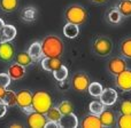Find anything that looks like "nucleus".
<instances>
[{
	"label": "nucleus",
	"mask_w": 131,
	"mask_h": 128,
	"mask_svg": "<svg viewBox=\"0 0 131 128\" xmlns=\"http://www.w3.org/2000/svg\"><path fill=\"white\" fill-rule=\"evenodd\" d=\"M43 57H61L64 52V44L60 37L48 34L40 42Z\"/></svg>",
	"instance_id": "nucleus-1"
},
{
	"label": "nucleus",
	"mask_w": 131,
	"mask_h": 128,
	"mask_svg": "<svg viewBox=\"0 0 131 128\" xmlns=\"http://www.w3.org/2000/svg\"><path fill=\"white\" fill-rule=\"evenodd\" d=\"M64 18L67 22L74 23L76 25H83L89 18V13L82 5H70L64 10Z\"/></svg>",
	"instance_id": "nucleus-2"
},
{
	"label": "nucleus",
	"mask_w": 131,
	"mask_h": 128,
	"mask_svg": "<svg viewBox=\"0 0 131 128\" xmlns=\"http://www.w3.org/2000/svg\"><path fill=\"white\" fill-rule=\"evenodd\" d=\"M53 106V101L51 95L45 90H36L32 93V108L34 111L45 115Z\"/></svg>",
	"instance_id": "nucleus-3"
},
{
	"label": "nucleus",
	"mask_w": 131,
	"mask_h": 128,
	"mask_svg": "<svg viewBox=\"0 0 131 128\" xmlns=\"http://www.w3.org/2000/svg\"><path fill=\"white\" fill-rule=\"evenodd\" d=\"M92 52L99 57H107L113 52V42L106 36H98L92 41Z\"/></svg>",
	"instance_id": "nucleus-4"
},
{
	"label": "nucleus",
	"mask_w": 131,
	"mask_h": 128,
	"mask_svg": "<svg viewBox=\"0 0 131 128\" xmlns=\"http://www.w3.org/2000/svg\"><path fill=\"white\" fill-rule=\"evenodd\" d=\"M16 105L25 113L29 115L34 111L32 108V93L28 89H22L16 93Z\"/></svg>",
	"instance_id": "nucleus-5"
},
{
	"label": "nucleus",
	"mask_w": 131,
	"mask_h": 128,
	"mask_svg": "<svg viewBox=\"0 0 131 128\" xmlns=\"http://www.w3.org/2000/svg\"><path fill=\"white\" fill-rule=\"evenodd\" d=\"M91 80L90 77H89L88 73H85L84 71H78L72 76L71 81H70V85H71V88L76 92L83 93L88 90V87L90 85Z\"/></svg>",
	"instance_id": "nucleus-6"
},
{
	"label": "nucleus",
	"mask_w": 131,
	"mask_h": 128,
	"mask_svg": "<svg viewBox=\"0 0 131 128\" xmlns=\"http://www.w3.org/2000/svg\"><path fill=\"white\" fill-rule=\"evenodd\" d=\"M128 67L124 57H113L107 62V71L113 77H116Z\"/></svg>",
	"instance_id": "nucleus-7"
},
{
	"label": "nucleus",
	"mask_w": 131,
	"mask_h": 128,
	"mask_svg": "<svg viewBox=\"0 0 131 128\" xmlns=\"http://www.w3.org/2000/svg\"><path fill=\"white\" fill-rule=\"evenodd\" d=\"M115 85L122 92H130L131 90V70L125 69L120 74L115 77Z\"/></svg>",
	"instance_id": "nucleus-8"
},
{
	"label": "nucleus",
	"mask_w": 131,
	"mask_h": 128,
	"mask_svg": "<svg viewBox=\"0 0 131 128\" xmlns=\"http://www.w3.org/2000/svg\"><path fill=\"white\" fill-rule=\"evenodd\" d=\"M47 121V118L44 113L37 112V111H32L31 113L28 115L27 118V124L31 128H44Z\"/></svg>",
	"instance_id": "nucleus-9"
},
{
	"label": "nucleus",
	"mask_w": 131,
	"mask_h": 128,
	"mask_svg": "<svg viewBox=\"0 0 131 128\" xmlns=\"http://www.w3.org/2000/svg\"><path fill=\"white\" fill-rule=\"evenodd\" d=\"M117 97H118L117 92H116L114 88L109 87V88H104V89H102L99 98L105 106H112L116 103Z\"/></svg>",
	"instance_id": "nucleus-10"
},
{
	"label": "nucleus",
	"mask_w": 131,
	"mask_h": 128,
	"mask_svg": "<svg viewBox=\"0 0 131 128\" xmlns=\"http://www.w3.org/2000/svg\"><path fill=\"white\" fill-rule=\"evenodd\" d=\"M14 54H15V50L10 41H5L0 44V60L1 61L10 62L14 59Z\"/></svg>",
	"instance_id": "nucleus-11"
},
{
	"label": "nucleus",
	"mask_w": 131,
	"mask_h": 128,
	"mask_svg": "<svg viewBox=\"0 0 131 128\" xmlns=\"http://www.w3.org/2000/svg\"><path fill=\"white\" fill-rule=\"evenodd\" d=\"M99 119L102 127H115L116 126V116L113 111L105 109L99 115Z\"/></svg>",
	"instance_id": "nucleus-12"
},
{
	"label": "nucleus",
	"mask_w": 131,
	"mask_h": 128,
	"mask_svg": "<svg viewBox=\"0 0 131 128\" xmlns=\"http://www.w3.org/2000/svg\"><path fill=\"white\" fill-rule=\"evenodd\" d=\"M41 67L47 72H53L62 65L60 57H43L41 60Z\"/></svg>",
	"instance_id": "nucleus-13"
},
{
	"label": "nucleus",
	"mask_w": 131,
	"mask_h": 128,
	"mask_svg": "<svg viewBox=\"0 0 131 128\" xmlns=\"http://www.w3.org/2000/svg\"><path fill=\"white\" fill-rule=\"evenodd\" d=\"M7 74L9 76L10 80H20L25 76V67L15 62L12 65H9L8 70H7Z\"/></svg>",
	"instance_id": "nucleus-14"
},
{
	"label": "nucleus",
	"mask_w": 131,
	"mask_h": 128,
	"mask_svg": "<svg viewBox=\"0 0 131 128\" xmlns=\"http://www.w3.org/2000/svg\"><path fill=\"white\" fill-rule=\"evenodd\" d=\"M81 127L82 128H102V125L100 122L99 116L95 115H86L81 121Z\"/></svg>",
	"instance_id": "nucleus-15"
},
{
	"label": "nucleus",
	"mask_w": 131,
	"mask_h": 128,
	"mask_svg": "<svg viewBox=\"0 0 131 128\" xmlns=\"http://www.w3.org/2000/svg\"><path fill=\"white\" fill-rule=\"evenodd\" d=\"M78 126V119L74 115V112L62 115L61 119L59 121V127L61 128H76Z\"/></svg>",
	"instance_id": "nucleus-16"
},
{
	"label": "nucleus",
	"mask_w": 131,
	"mask_h": 128,
	"mask_svg": "<svg viewBox=\"0 0 131 128\" xmlns=\"http://www.w3.org/2000/svg\"><path fill=\"white\" fill-rule=\"evenodd\" d=\"M21 16H22V20L25 21V22H34V21H36L37 16H38V10L34 6L24 7L21 11Z\"/></svg>",
	"instance_id": "nucleus-17"
},
{
	"label": "nucleus",
	"mask_w": 131,
	"mask_h": 128,
	"mask_svg": "<svg viewBox=\"0 0 131 128\" xmlns=\"http://www.w3.org/2000/svg\"><path fill=\"white\" fill-rule=\"evenodd\" d=\"M118 49H120V54L124 59L131 60V37H128V38L121 40L120 45H118Z\"/></svg>",
	"instance_id": "nucleus-18"
},
{
	"label": "nucleus",
	"mask_w": 131,
	"mask_h": 128,
	"mask_svg": "<svg viewBox=\"0 0 131 128\" xmlns=\"http://www.w3.org/2000/svg\"><path fill=\"white\" fill-rule=\"evenodd\" d=\"M115 7L123 16V18L131 17V0H118Z\"/></svg>",
	"instance_id": "nucleus-19"
},
{
	"label": "nucleus",
	"mask_w": 131,
	"mask_h": 128,
	"mask_svg": "<svg viewBox=\"0 0 131 128\" xmlns=\"http://www.w3.org/2000/svg\"><path fill=\"white\" fill-rule=\"evenodd\" d=\"M28 54L32 57L34 61H38L43 57V53H41V45L39 41H35L30 45V47L28 48Z\"/></svg>",
	"instance_id": "nucleus-20"
},
{
	"label": "nucleus",
	"mask_w": 131,
	"mask_h": 128,
	"mask_svg": "<svg viewBox=\"0 0 131 128\" xmlns=\"http://www.w3.org/2000/svg\"><path fill=\"white\" fill-rule=\"evenodd\" d=\"M20 0H0V9L5 13H13L18 8Z\"/></svg>",
	"instance_id": "nucleus-21"
},
{
	"label": "nucleus",
	"mask_w": 131,
	"mask_h": 128,
	"mask_svg": "<svg viewBox=\"0 0 131 128\" xmlns=\"http://www.w3.org/2000/svg\"><path fill=\"white\" fill-rule=\"evenodd\" d=\"M63 34L69 39H75L79 34V25L67 22L63 26Z\"/></svg>",
	"instance_id": "nucleus-22"
},
{
	"label": "nucleus",
	"mask_w": 131,
	"mask_h": 128,
	"mask_svg": "<svg viewBox=\"0 0 131 128\" xmlns=\"http://www.w3.org/2000/svg\"><path fill=\"white\" fill-rule=\"evenodd\" d=\"M15 62L17 64L22 65V66L27 67V66H29V65H31L35 61L32 60V57L28 54V52H21V53H18V54L16 55Z\"/></svg>",
	"instance_id": "nucleus-23"
},
{
	"label": "nucleus",
	"mask_w": 131,
	"mask_h": 128,
	"mask_svg": "<svg viewBox=\"0 0 131 128\" xmlns=\"http://www.w3.org/2000/svg\"><path fill=\"white\" fill-rule=\"evenodd\" d=\"M2 34H4L6 41H12L15 39L16 34H17V31H16V27L12 24H5L4 27H2Z\"/></svg>",
	"instance_id": "nucleus-24"
},
{
	"label": "nucleus",
	"mask_w": 131,
	"mask_h": 128,
	"mask_svg": "<svg viewBox=\"0 0 131 128\" xmlns=\"http://www.w3.org/2000/svg\"><path fill=\"white\" fill-rule=\"evenodd\" d=\"M122 18H123V16L121 15V13L117 10L116 7L111 8L108 10V13H107V20L112 24H118V23H121Z\"/></svg>",
	"instance_id": "nucleus-25"
},
{
	"label": "nucleus",
	"mask_w": 131,
	"mask_h": 128,
	"mask_svg": "<svg viewBox=\"0 0 131 128\" xmlns=\"http://www.w3.org/2000/svg\"><path fill=\"white\" fill-rule=\"evenodd\" d=\"M116 126L118 128H131V115L120 113V116L116 117Z\"/></svg>",
	"instance_id": "nucleus-26"
},
{
	"label": "nucleus",
	"mask_w": 131,
	"mask_h": 128,
	"mask_svg": "<svg viewBox=\"0 0 131 128\" xmlns=\"http://www.w3.org/2000/svg\"><path fill=\"white\" fill-rule=\"evenodd\" d=\"M52 73H53V77H54V79L57 81H64L68 77V67L62 64L60 67H58L57 70H54Z\"/></svg>",
	"instance_id": "nucleus-27"
},
{
	"label": "nucleus",
	"mask_w": 131,
	"mask_h": 128,
	"mask_svg": "<svg viewBox=\"0 0 131 128\" xmlns=\"http://www.w3.org/2000/svg\"><path fill=\"white\" fill-rule=\"evenodd\" d=\"M45 116H46V118H47V120L55 121V122H59L60 119H61V117H62V115H61V112H60V110L58 109V106L57 108H55V106H52V108L45 113Z\"/></svg>",
	"instance_id": "nucleus-28"
},
{
	"label": "nucleus",
	"mask_w": 131,
	"mask_h": 128,
	"mask_svg": "<svg viewBox=\"0 0 131 128\" xmlns=\"http://www.w3.org/2000/svg\"><path fill=\"white\" fill-rule=\"evenodd\" d=\"M102 86H101V83H99V82H90V85H89V87H88V92H89V94L91 95V96H93V97H99L100 96V94H101V92H102Z\"/></svg>",
	"instance_id": "nucleus-29"
},
{
	"label": "nucleus",
	"mask_w": 131,
	"mask_h": 128,
	"mask_svg": "<svg viewBox=\"0 0 131 128\" xmlns=\"http://www.w3.org/2000/svg\"><path fill=\"white\" fill-rule=\"evenodd\" d=\"M89 110L92 115H95V116H99L102 111L105 110V105L101 103V101H92L89 105Z\"/></svg>",
	"instance_id": "nucleus-30"
},
{
	"label": "nucleus",
	"mask_w": 131,
	"mask_h": 128,
	"mask_svg": "<svg viewBox=\"0 0 131 128\" xmlns=\"http://www.w3.org/2000/svg\"><path fill=\"white\" fill-rule=\"evenodd\" d=\"M7 106H14L16 105V93H14L13 90H6V94H5L2 101Z\"/></svg>",
	"instance_id": "nucleus-31"
},
{
	"label": "nucleus",
	"mask_w": 131,
	"mask_h": 128,
	"mask_svg": "<svg viewBox=\"0 0 131 128\" xmlns=\"http://www.w3.org/2000/svg\"><path fill=\"white\" fill-rule=\"evenodd\" d=\"M58 109L60 110L61 115H68V113L74 112V106H72L71 102H69V101L60 102L59 105H58Z\"/></svg>",
	"instance_id": "nucleus-32"
},
{
	"label": "nucleus",
	"mask_w": 131,
	"mask_h": 128,
	"mask_svg": "<svg viewBox=\"0 0 131 128\" xmlns=\"http://www.w3.org/2000/svg\"><path fill=\"white\" fill-rule=\"evenodd\" d=\"M118 110L122 115H131V99H124L121 102Z\"/></svg>",
	"instance_id": "nucleus-33"
},
{
	"label": "nucleus",
	"mask_w": 131,
	"mask_h": 128,
	"mask_svg": "<svg viewBox=\"0 0 131 128\" xmlns=\"http://www.w3.org/2000/svg\"><path fill=\"white\" fill-rule=\"evenodd\" d=\"M9 83H10V78L9 76L6 73H0V86H4V87H8Z\"/></svg>",
	"instance_id": "nucleus-34"
},
{
	"label": "nucleus",
	"mask_w": 131,
	"mask_h": 128,
	"mask_svg": "<svg viewBox=\"0 0 131 128\" xmlns=\"http://www.w3.org/2000/svg\"><path fill=\"white\" fill-rule=\"evenodd\" d=\"M7 108H8V106H7L4 102L0 101V118H2L7 113Z\"/></svg>",
	"instance_id": "nucleus-35"
},
{
	"label": "nucleus",
	"mask_w": 131,
	"mask_h": 128,
	"mask_svg": "<svg viewBox=\"0 0 131 128\" xmlns=\"http://www.w3.org/2000/svg\"><path fill=\"white\" fill-rule=\"evenodd\" d=\"M59 127V122H55V121H51V120H47L46 121V125L44 128H58Z\"/></svg>",
	"instance_id": "nucleus-36"
},
{
	"label": "nucleus",
	"mask_w": 131,
	"mask_h": 128,
	"mask_svg": "<svg viewBox=\"0 0 131 128\" xmlns=\"http://www.w3.org/2000/svg\"><path fill=\"white\" fill-rule=\"evenodd\" d=\"M6 90H7L6 87H4V86H0V101H2L5 94H6Z\"/></svg>",
	"instance_id": "nucleus-37"
},
{
	"label": "nucleus",
	"mask_w": 131,
	"mask_h": 128,
	"mask_svg": "<svg viewBox=\"0 0 131 128\" xmlns=\"http://www.w3.org/2000/svg\"><path fill=\"white\" fill-rule=\"evenodd\" d=\"M91 2H93V4H97V5H101V4H105V2H107L108 0H90Z\"/></svg>",
	"instance_id": "nucleus-38"
},
{
	"label": "nucleus",
	"mask_w": 131,
	"mask_h": 128,
	"mask_svg": "<svg viewBox=\"0 0 131 128\" xmlns=\"http://www.w3.org/2000/svg\"><path fill=\"white\" fill-rule=\"evenodd\" d=\"M23 126L22 125H20V124H12V125H9V128H22Z\"/></svg>",
	"instance_id": "nucleus-39"
},
{
	"label": "nucleus",
	"mask_w": 131,
	"mask_h": 128,
	"mask_svg": "<svg viewBox=\"0 0 131 128\" xmlns=\"http://www.w3.org/2000/svg\"><path fill=\"white\" fill-rule=\"evenodd\" d=\"M5 41H6V39H5L4 34H2V31L0 30V44H1V42H5Z\"/></svg>",
	"instance_id": "nucleus-40"
},
{
	"label": "nucleus",
	"mask_w": 131,
	"mask_h": 128,
	"mask_svg": "<svg viewBox=\"0 0 131 128\" xmlns=\"http://www.w3.org/2000/svg\"><path fill=\"white\" fill-rule=\"evenodd\" d=\"M4 25H5V22L0 18V30H2V27H4Z\"/></svg>",
	"instance_id": "nucleus-41"
}]
</instances>
